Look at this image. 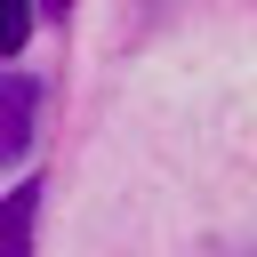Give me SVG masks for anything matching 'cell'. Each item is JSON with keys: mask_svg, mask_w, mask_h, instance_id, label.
I'll list each match as a JSON object with an SVG mask.
<instances>
[{"mask_svg": "<svg viewBox=\"0 0 257 257\" xmlns=\"http://www.w3.org/2000/svg\"><path fill=\"white\" fill-rule=\"evenodd\" d=\"M32 112H40V88L24 72H0V161H16L32 145Z\"/></svg>", "mask_w": 257, "mask_h": 257, "instance_id": "cell-1", "label": "cell"}, {"mask_svg": "<svg viewBox=\"0 0 257 257\" xmlns=\"http://www.w3.org/2000/svg\"><path fill=\"white\" fill-rule=\"evenodd\" d=\"M249 257H257V249H249Z\"/></svg>", "mask_w": 257, "mask_h": 257, "instance_id": "cell-5", "label": "cell"}, {"mask_svg": "<svg viewBox=\"0 0 257 257\" xmlns=\"http://www.w3.org/2000/svg\"><path fill=\"white\" fill-rule=\"evenodd\" d=\"M40 8H48V16H64V8H72V0H40Z\"/></svg>", "mask_w": 257, "mask_h": 257, "instance_id": "cell-4", "label": "cell"}, {"mask_svg": "<svg viewBox=\"0 0 257 257\" xmlns=\"http://www.w3.org/2000/svg\"><path fill=\"white\" fill-rule=\"evenodd\" d=\"M32 32V0H0V56H16Z\"/></svg>", "mask_w": 257, "mask_h": 257, "instance_id": "cell-3", "label": "cell"}, {"mask_svg": "<svg viewBox=\"0 0 257 257\" xmlns=\"http://www.w3.org/2000/svg\"><path fill=\"white\" fill-rule=\"evenodd\" d=\"M32 209H40V185H16L0 201V257H32Z\"/></svg>", "mask_w": 257, "mask_h": 257, "instance_id": "cell-2", "label": "cell"}]
</instances>
